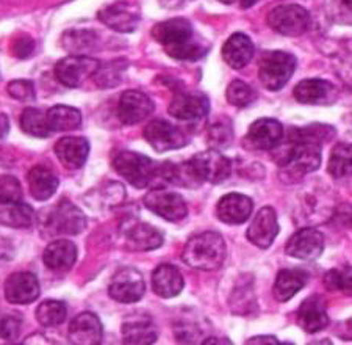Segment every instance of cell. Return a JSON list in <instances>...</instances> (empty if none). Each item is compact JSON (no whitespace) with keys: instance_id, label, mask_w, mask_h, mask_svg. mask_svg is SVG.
I'll return each instance as SVG.
<instances>
[{"instance_id":"obj_22","label":"cell","mask_w":352,"mask_h":345,"mask_svg":"<svg viewBox=\"0 0 352 345\" xmlns=\"http://www.w3.org/2000/svg\"><path fill=\"white\" fill-rule=\"evenodd\" d=\"M335 90L333 85L322 79H305L294 87L293 96L300 104L307 105H324L333 103Z\"/></svg>"},{"instance_id":"obj_3","label":"cell","mask_w":352,"mask_h":345,"mask_svg":"<svg viewBox=\"0 0 352 345\" xmlns=\"http://www.w3.org/2000/svg\"><path fill=\"white\" fill-rule=\"evenodd\" d=\"M38 224L44 237L77 236L87 229V217L71 201L63 200L58 205L41 211Z\"/></svg>"},{"instance_id":"obj_49","label":"cell","mask_w":352,"mask_h":345,"mask_svg":"<svg viewBox=\"0 0 352 345\" xmlns=\"http://www.w3.org/2000/svg\"><path fill=\"white\" fill-rule=\"evenodd\" d=\"M246 344H251V345H254V344H271V345H274V344H280V342L277 341L276 336H255V337L248 339Z\"/></svg>"},{"instance_id":"obj_48","label":"cell","mask_w":352,"mask_h":345,"mask_svg":"<svg viewBox=\"0 0 352 345\" xmlns=\"http://www.w3.org/2000/svg\"><path fill=\"white\" fill-rule=\"evenodd\" d=\"M33 50H35V41L28 35L19 36L13 43V54L18 59H28L33 54Z\"/></svg>"},{"instance_id":"obj_30","label":"cell","mask_w":352,"mask_h":345,"mask_svg":"<svg viewBox=\"0 0 352 345\" xmlns=\"http://www.w3.org/2000/svg\"><path fill=\"white\" fill-rule=\"evenodd\" d=\"M254 43L244 33H234L223 46V59L232 70H243L254 56Z\"/></svg>"},{"instance_id":"obj_42","label":"cell","mask_w":352,"mask_h":345,"mask_svg":"<svg viewBox=\"0 0 352 345\" xmlns=\"http://www.w3.org/2000/svg\"><path fill=\"white\" fill-rule=\"evenodd\" d=\"M234 140V129H232V123L227 118H221V120L210 124L208 127V143L213 146L214 149L227 148Z\"/></svg>"},{"instance_id":"obj_18","label":"cell","mask_w":352,"mask_h":345,"mask_svg":"<svg viewBox=\"0 0 352 345\" xmlns=\"http://www.w3.org/2000/svg\"><path fill=\"white\" fill-rule=\"evenodd\" d=\"M283 134L285 131L279 121L272 118H260L251 124L244 143L255 151H271L280 143Z\"/></svg>"},{"instance_id":"obj_32","label":"cell","mask_w":352,"mask_h":345,"mask_svg":"<svg viewBox=\"0 0 352 345\" xmlns=\"http://www.w3.org/2000/svg\"><path fill=\"white\" fill-rule=\"evenodd\" d=\"M27 182L32 196L38 201H47L49 198H52L60 184L56 174L49 167L44 165L33 167L28 171Z\"/></svg>"},{"instance_id":"obj_19","label":"cell","mask_w":352,"mask_h":345,"mask_svg":"<svg viewBox=\"0 0 352 345\" xmlns=\"http://www.w3.org/2000/svg\"><path fill=\"white\" fill-rule=\"evenodd\" d=\"M154 103H152L149 96L136 92V90H129V92H124L121 94L118 105V115L119 120L126 126H133V124L144 121L154 112Z\"/></svg>"},{"instance_id":"obj_31","label":"cell","mask_w":352,"mask_h":345,"mask_svg":"<svg viewBox=\"0 0 352 345\" xmlns=\"http://www.w3.org/2000/svg\"><path fill=\"white\" fill-rule=\"evenodd\" d=\"M309 275L298 269H285L280 270L276 276L274 287H272V295L279 303L289 302L298 292H300L307 284Z\"/></svg>"},{"instance_id":"obj_34","label":"cell","mask_w":352,"mask_h":345,"mask_svg":"<svg viewBox=\"0 0 352 345\" xmlns=\"http://www.w3.org/2000/svg\"><path fill=\"white\" fill-rule=\"evenodd\" d=\"M45 116L52 132L74 131L82 124V113L69 105H54Z\"/></svg>"},{"instance_id":"obj_47","label":"cell","mask_w":352,"mask_h":345,"mask_svg":"<svg viewBox=\"0 0 352 345\" xmlns=\"http://www.w3.org/2000/svg\"><path fill=\"white\" fill-rule=\"evenodd\" d=\"M7 92L11 98L21 101V103H32V101L36 99L35 85L30 81H13L8 83Z\"/></svg>"},{"instance_id":"obj_6","label":"cell","mask_w":352,"mask_h":345,"mask_svg":"<svg viewBox=\"0 0 352 345\" xmlns=\"http://www.w3.org/2000/svg\"><path fill=\"white\" fill-rule=\"evenodd\" d=\"M119 237H121L124 248L130 253L157 250L164 242L160 229L135 218H129L119 226Z\"/></svg>"},{"instance_id":"obj_38","label":"cell","mask_w":352,"mask_h":345,"mask_svg":"<svg viewBox=\"0 0 352 345\" xmlns=\"http://www.w3.org/2000/svg\"><path fill=\"white\" fill-rule=\"evenodd\" d=\"M67 317V308L63 302L58 300H47L36 308V320L39 325L54 328L63 324Z\"/></svg>"},{"instance_id":"obj_13","label":"cell","mask_w":352,"mask_h":345,"mask_svg":"<svg viewBox=\"0 0 352 345\" xmlns=\"http://www.w3.org/2000/svg\"><path fill=\"white\" fill-rule=\"evenodd\" d=\"M191 163L202 182L221 184L229 179L232 173L230 160L224 154H221L218 149L199 152V154L192 156Z\"/></svg>"},{"instance_id":"obj_14","label":"cell","mask_w":352,"mask_h":345,"mask_svg":"<svg viewBox=\"0 0 352 345\" xmlns=\"http://www.w3.org/2000/svg\"><path fill=\"white\" fill-rule=\"evenodd\" d=\"M324 234L315 228H302L289 237L285 253L300 261H315L324 251Z\"/></svg>"},{"instance_id":"obj_40","label":"cell","mask_w":352,"mask_h":345,"mask_svg":"<svg viewBox=\"0 0 352 345\" xmlns=\"http://www.w3.org/2000/svg\"><path fill=\"white\" fill-rule=\"evenodd\" d=\"M127 67L126 60H118V61H110L107 65H99L98 71L94 72V81L102 88H110L115 87L119 82H121V74L122 71Z\"/></svg>"},{"instance_id":"obj_50","label":"cell","mask_w":352,"mask_h":345,"mask_svg":"<svg viewBox=\"0 0 352 345\" xmlns=\"http://www.w3.org/2000/svg\"><path fill=\"white\" fill-rule=\"evenodd\" d=\"M8 131H10V120H8V116L3 115V113H0V140L7 137Z\"/></svg>"},{"instance_id":"obj_12","label":"cell","mask_w":352,"mask_h":345,"mask_svg":"<svg viewBox=\"0 0 352 345\" xmlns=\"http://www.w3.org/2000/svg\"><path fill=\"white\" fill-rule=\"evenodd\" d=\"M144 138L157 152L180 149L190 143L185 132L164 120H154L144 127Z\"/></svg>"},{"instance_id":"obj_44","label":"cell","mask_w":352,"mask_h":345,"mask_svg":"<svg viewBox=\"0 0 352 345\" xmlns=\"http://www.w3.org/2000/svg\"><path fill=\"white\" fill-rule=\"evenodd\" d=\"M324 286L329 291H338L351 293V267L332 269L324 275Z\"/></svg>"},{"instance_id":"obj_33","label":"cell","mask_w":352,"mask_h":345,"mask_svg":"<svg viewBox=\"0 0 352 345\" xmlns=\"http://www.w3.org/2000/svg\"><path fill=\"white\" fill-rule=\"evenodd\" d=\"M35 211L25 202H0V224L2 226H8V228L14 229L30 228L35 223Z\"/></svg>"},{"instance_id":"obj_43","label":"cell","mask_w":352,"mask_h":345,"mask_svg":"<svg viewBox=\"0 0 352 345\" xmlns=\"http://www.w3.org/2000/svg\"><path fill=\"white\" fill-rule=\"evenodd\" d=\"M96 38L98 35L91 30H71L63 35V46L71 52H82L94 46Z\"/></svg>"},{"instance_id":"obj_8","label":"cell","mask_w":352,"mask_h":345,"mask_svg":"<svg viewBox=\"0 0 352 345\" xmlns=\"http://www.w3.org/2000/svg\"><path fill=\"white\" fill-rule=\"evenodd\" d=\"M144 206L152 213L158 215L166 222L177 223L188 217V206L184 196L177 191L166 189H152L144 198Z\"/></svg>"},{"instance_id":"obj_17","label":"cell","mask_w":352,"mask_h":345,"mask_svg":"<svg viewBox=\"0 0 352 345\" xmlns=\"http://www.w3.org/2000/svg\"><path fill=\"white\" fill-rule=\"evenodd\" d=\"M248 240L260 250H268L279 236V222L272 207H262L255 213L252 223L248 228Z\"/></svg>"},{"instance_id":"obj_16","label":"cell","mask_w":352,"mask_h":345,"mask_svg":"<svg viewBox=\"0 0 352 345\" xmlns=\"http://www.w3.org/2000/svg\"><path fill=\"white\" fill-rule=\"evenodd\" d=\"M169 115L180 121H199L210 112V103L206 94L197 92H180L173 98L168 107Z\"/></svg>"},{"instance_id":"obj_23","label":"cell","mask_w":352,"mask_h":345,"mask_svg":"<svg viewBox=\"0 0 352 345\" xmlns=\"http://www.w3.org/2000/svg\"><path fill=\"white\" fill-rule=\"evenodd\" d=\"M67 336L72 344L98 345L104 337V328L94 313H82L71 322Z\"/></svg>"},{"instance_id":"obj_4","label":"cell","mask_w":352,"mask_h":345,"mask_svg":"<svg viewBox=\"0 0 352 345\" xmlns=\"http://www.w3.org/2000/svg\"><path fill=\"white\" fill-rule=\"evenodd\" d=\"M296 56L282 50H268L260 56L258 79L268 92H279L296 71Z\"/></svg>"},{"instance_id":"obj_53","label":"cell","mask_w":352,"mask_h":345,"mask_svg":"<svg viewBox=\"0 0 352 345\" xmlns=\"http://www.w3.org/2000/svg\"><path fill=\"white\" fill-rule=\"evenodd\" d=\"M221 3H226V5H232V3H235L236 0H219Z\"/></svg>"},{"instance_id":"obj_21","label":"cell","mask_w":352,"mask_h":345,"mask_svg":"<svg viewBox=\"0 0 352 345\" xmlns=\"http://www.w3.org/2000/svg\"><path fill=\"white\" fill-rule=\"evenodd\" d=\"M254 202L243 194H227L217 206V215L226 224H243L251 217Z\"/></svg>"},{"instance_id":"obj_5","label":"cell","mask_w":352,"mask_h":345,"mask_svg":"<svg viewBox=\"0 0 352 345\" xmlns=\"http://www.w3.org/2000/svg\"><path fill=\"white\" fill-rule=\"evenodd\" d=\"M116 173L135 189H146L158 176V163L144 154L121 151L113 160Z\"/></svg>"},{"instance_id":"obj_37","label":"cell","mask_w":352,"mask_h":345,"mask_svg":"<svg viewBox=\"0 0 352 345\" xmlns=\"http://www.w3.org/2000/svg\"><path fill=\"white\" fill-rule=\"evenodd\" d=\"M21 127L27 135H32V137L36 138H45L52 134L45 113L39 109H33V107L22 112Z\"/></svg>"},{"instance_id":"obj_11","label":"cell","mask_w":352,"mask_h":345,"mask_svg":"<svg viewBox=\"0 0 352 345\" xmlns=\"http://www.w3.org/2000/svg\"><path fill=\"white\" fill-rule=\"evenodd\" d=\"M99 65V61L96 59H91V56L71 55L56 63L55 76L58 79V82L63 83L65 87L77 88L87 79L94 76Z\"/></svg>"},{"instance_id":"obj_25","label":"cell","mask_w":352,"mask_h":345,"mask_svg":"<svg viewBox=\"0 0 352 345\" xmlns=\"http://www.w3.org/2000/svg\"><path fill=\"white\" fill-rule=\"evenodd\" d=\"M158 331L149 315L135 314L124 320L122 342L130 345H147L157 342Z\"/></svg>"},{"instance_id":"obj_51","label":"cell","mask_w":352,"mask_h":345,"mask_svg":"<svg viewBox=\"0 0 352 345\" xmlns=\"http://www.w3.org/2000/svg\"><path fill=\"white\" fill-rule=\"evenodd\" d=\"M204 344L206 345H208V344H232L230 341H227V339H219L218 337H210V339H207V341H204Z\"/></svg>"},{"instance_id":"obj_7","label":"cell","mask_w":352,"mask_h":345,"mask_svg":"<svg viewBox=\"0 0 352 345\" xmlns=\"http://www.w3.org/2000/svg\"><path fill=\"white\" fill-rule=\"evenodd\" d=\"M268 24L272 30L283 36H300L311 27V16L307 10L296 3L279 5L270 11Z\"/></svg>"},{"instance_id":"obj_36","label":"cell","mask_w":352,"mask_h":345,"mask_svg":"<svg viewBox=\"0 0 352 345\" xmlns=\"http://www.w3.org/2000/svg\"><path fill=\"white\" fill-rule=\"evenodd\" d=\"M337 131L329 124H309L305 127H292L288 132V138L293 141H307V143L322 145L335 137Z\"/></svg>"},{"instance_id":"obj_41","label":"cell","mask_w":352,"mask_h":345,"mask_svg":"<svg viewBox=\"0 0 352 345\" xmlns=\"http://www.w3.org/2000/svg\"><path fill=\"white\" fill-rule=\"evenodd\" d=\"M226 98L230 105L238 107V109H244V107L251 105L257 99V93H255L252 87H249L243 81H234L227 87Z\"/></svg>"},{"instance_id":"obj_24","label":"cell","mask_w":352,"mask_h":345,"mask_svg":"<svg viewBox=\"0 0 352 345\" xmlns=\"http://www.w3.org/2000/svg\"><path fill=\"white\" fill-rule=\"evenodd\" d=\"M298 325L305 333H320L329 326L324 298L311 295L305 298L298 309Z\"/></svg>"},{"instance_id":"obj_9","label":"cell","mask_w":352,"mask_h":345,"mask_svg":"<svg viewBox=\"0 0 352 345\" xmlns=\"http://www.w3.org/2000/svg\"><path fill=\"white\" fill-rule=\"evenodd\" d=\"M146 293V281L140 270L124 267L118 270L109 286V295L118 303L130 304L140 302Z\"/></svg>"},{"instance_id":"obj_29","label":"cell","mask_w":352,"mask_h":345,"mask_svg":"<svg viewBox=\"0 0 352 345\" xmlns=\"http://www.w3.org/2000/svg\"><path fill=\"white\" fill-rule=\"evenodd\" d=\"M43 259L47 269L54 271H67L77 261V247L71 240L58 239L49 243L44 250Z\"/></svg>"},{"instance_id":"obj_45","label":"cell","mask_w":352,"mask_h":345,"mask_svg":"<svg viewBox=\"0 0 352 345\" xmlns=\"http://www.w3.org/2000/svg\"><path fill=\"white\" fill-rule=\"evenodd\" d=\"M22 317L18 313L0 314V337L7 342H14L21 335Z\"/></svg>"},{"instance_id":"obj_52","label":"cell","mask_w":352,"mask_h":345,"mask_svg":"<svg viewBox=\"0 0 352 345\" xmlns=\"http://www.w3.org/2000/svg\"><path fill=\"white\" fill-rule=\"evenodd\" d=\"M241 2V8H251L257 3V0H240Z\"/></svg>"},{"instance_id":"obj_46","label":"cell","mask_w":352,"mask_h":345,"mask_svg":"<svg viewBox=\"0 0 352 345\" xmlns=\"http://www.w3.org/2000/svg\"><path fill=\"white\" fill-rule=\"evenodd\" d=\"M22 185L14 176L3 174L0 176V202L22 201Z\"/></svg>"},{"instance_id":"obj_2","label":"cell","mask_w":352,"mask_h":345,"mask_svg":"<svg viewBox=\"0 0 352 345\" xmlns=\"http://www.w3.org/2000/svg\"><path fill=\"white\" fill-rule=\"evenodd\" d=\"M227 256V245L223 236L214 231L192 236L182 253L184 262L191 269L214 271L223 267Z\"/></svg>"},{"instance_id":"obj_28","label":"cell","mask_w":352,"mask_h":345,"mask_svg":"<svg viewBox=\"0 0 352 345\" xmlns=\"http://www.w3.org/2000/svg\"><path fill=\"white\" fill-rule=\"evenodd\" d=\"M158 178L175 187H184V189H197L199 185L204 184L191 160L162 163L158 165Z\"/></svg>"},{"instance_id":"obj_10","label":"cell","mask_w":352,"mask_h":345,"mask_svg":"<svg viewBox=\"0 0 352 345\" xmlns=\"http://www.w3.org/2000/svg\"><path fill=\"white\" fill-rule=\"evenodd\" d=\"M98 18L110 27L111 30L119 33H132L140 25L141 10L136 3L127 2V0H118L115 3L105 5L98 13Z\"/></svg>"},{"instance_id":"obj_1","label":"cell","mask_w":352,"mask_h":345,"mask_svg":"<svg viewBox=\"0 0 352 345\" xmlns=\"http://www.w3.org/2000/svg\"><path fill=\"white\" fill-rule=\"evenodd\" d=\"M271 151L280 167V179L285 182H298L321 167V145L287 138V143L280 141Z\"/></svg>"},{"instance_id":"obj_20","label":"cell","mask_w":352,"mask_h":345,"mask_svg":"<svg viewBox=\"0 0 352 345\" xmlns=\"http://www.w3.org/2000/svg\"><path fill=\"white\" fill-rule=\"evenodd\" d=\"M39 281L30 271L10 275L5 281V297L13 304H30L39 297Z\"/></svg>"},{"instance_id":"obj_26","label":"cell","mask_w":352,"mask_h":345,"mask_svg":"<svg viewBox=\"0 0 352 345\" xmlns=\"http://www.w3.org/2000/svg\"><path fill=\"white\" fill-rule=\"evenodd\" d=\"M55 154L67 169L82 168L89 156V141L83 137H65L55 143Z\"/></svg>"},{"instance_id":"obj_39","label":"cell","mask_w":352,"mask_h":345,"mask_svg":"<svg viewBox=\"0 0 352 345\" xmlns=\"http://www.w3.org/2000/svg\"><path fill=\"white\" fill-rule=\"evenodd\" d=\"M327 171L337 179L351 176V145L338 143L335 146L329 157Z\"/></svg>"},{"instance_id":"obj_35","label":"cell","mask_w":352,"mask_h":345,"mask_svg":"<svg viewBox=\"0 0 352 345\" xmlns=\"http://www.w3.org/2000/svg\"><path fill=\"white\" fill-rule=\"evenodd\" d=\"M229 306L235 315H251L257 311V300H255L252 286H249V281L236 284L229 298Z\"/></svg>"},{"instance_id":"obj_15","label":"cell","mask_w":352,"mask_h":345,"mask_svg":"<svg viewBox=\"0 0 352 345\" xmlns=\"http://www.w3.org/2000/svg\"><path fill=\"white\" fill-rule=\"evenodd\" d=\"M152 38L158 44H162L168 54L171 50L190 43L191 39H195V30H192L190 21H186L185 18H174L158 22L152 28Z\"/></svg>"},{"instance_id":"obj_27","label":"cell","mask_w":352,"mask_h":345,"mask_svg":"<svg viewBox=\"0 0 352 345\" xmlns=\"http://www.w3.org/2000/svg\"><path fill=\"white\" fill-rule=\"evenodd\" d=\"M152 291L160 298H174L184 291L185 281L180 270L171 264H162L152 273Z\"/></svg>"}]
</instances>
